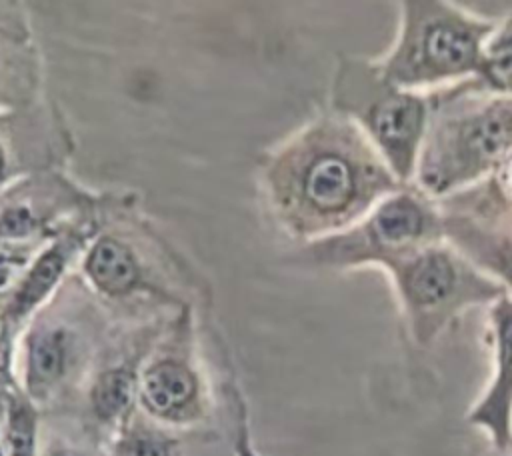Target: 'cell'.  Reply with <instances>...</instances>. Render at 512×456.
Listing matches in <instances>:
<instances>
[{
  "instance_id": "cell-18",
  "label": "cell",
  "mask_w": 512,
  "mask_h": 456,
  "mask_svg": "<svg viewBox=\"0 0 512 456\" xmlns=\"http://www.w3.org/2000/svg\"><path fill=\"white\" fill-rule=\"evenodd\" d=\"M492 188L500 196V200L512 210V158L506 162V166L490 180Z\"/></svg>"
},
{
  "instance_id": "cell-2",
  "label": "cell",
  "mask_w": 512,
  "mask_h": 456,
  "mask_svg": "<svg viewBox=\"0 0 512 456\" xmlns=\"http://www.w3.org/2000/svg\"><path fill=\"white\" fill-rule=\"evenodd\" d=\"M400 184L350 120L322 122L296 152L290 194L306 230L344 228Z\"/></svg>"
},
{
  "instance_id": "cell-14",
  "label": "cell",
  "mask_w": 512,
  "mask_h": 456,
  "mask_svg": "<svg viewBox=\"0 0 512 456\" xmlns=\"http://www.w3.org/2000/svg\"><path fill=\"white\" fill-rule=\"evenodd\" d=\"M6 456H36V422L28 404L16 400L6 414Z\"/></svg>"
},
{
  "instance_id": "cell-5",
  "label": "cell",
  "mask_w": 512,
  "mask_h": 456,
  "mask_svg": "<svg viewBox=\"0 0 512 456\" xmlns=\"http://www.w3.org/2000/svg\"><path fill=\"white\" fill-rule=\"evenodd\" d=\"M338 104L396 180L412 184L434 94L400 88L382 74L376 60L354 58L342 68Z\"/></svg>"
},
{
  "instance_id": "cell-23",
  "label": "cell",
  "mask_w": 512,
  "mask_h": 456,
  "mask_svg": "<svg viewBox=\"0 0 512 456\" xmlns=\"http://www.w3.org/2000/svg\"><path fill=\"white\" fill-rule=\"evenodd\" d=\"M2 336H4V324H2V320H0V346H2Z\"/></svg>"
},
{
  "instance_id": "cell-3",
  "label": "cell",
  "mask_w": 512,
  "mask_h": 456,
  "mask_svg": "<svg viewBox=\"0 0 512 456\" xmlns=\"http://www.w3.org/2000/svg\"><path fill=\"white\" fill-rule=\"evenodd\" d=\"M498 20L446 0H402L390 48L374 58L400 88L436 92L476 76Z\"/></svg>"
},
{
  "instance_id": "cell-17",
  "label": "cell",
  "mask_w": 512,
  "mask_h": 456,
  "mask_svg": "<svg viewBox=\"0 0 512 456\" xmlns=\"http://www.w3.org/2000/svg\"><path fill=\"white\" fill-rule=\"evenodd\" d=\"M30 226H32L30 214L22 208H14V210L6 212L0 220V236L16 238V236L26 234L30 230Z\"/></svg>"
},
{
  "instance_id": "cell-11",
  "label": "cell",
  "mask_w": 512,
  "mask_h": 456,
  "mask_svg": "<svg viewBox=\"0 0 512 456\" xmlns=\"http://www.w3.org/2000/svg\"><path fill=\"white\" fill-rule=\"evenodd\" d=\"M470 84L488 94L512 96V12L498 20Z\"/></svg>"
},
{
  "instance_id": "cell-22",
  "label": "cell",
  "mask_w": 512,
  "mask_h": 456,
  "mask_svg": "<svg viewBox=\"0 0 512 456\" xmlns=\"http://www.w3.org/2000/svg\"><path fill=\"white\" fill-rule=\"evenodd\" d=\"M6 368H8V356H6V350L0 346V380L6 376Z\"/></svg>"
},
{
  "instance_id": "cell-13",
  "label": "cell",
  "mask_w": 512,
  "mask_h": 456,
  "mask_svg": "<svg viewBox=\"0 0 512 456\" xmlns=\"http://www.w3.org/2000/svg\"><path fill=\"white\" fill-rule=\"evenodd\" d=\"M134 396V378L126 370L104 372L92 388V404L100 418L112 420L122 416Z\"/></svg>"
},
{
  "instance_id": "cell-24",
  "label": "cell",
  "mask_w": 512,
  "mask_h": 456,
  "mask_svg": "<svg viewBox=\"0 0 512 456\" xmlns=\"http://www.w3.org/2000/svg\"><path fill=\"white\" fill-rule=\"evenodd\" d=\"M0 164H2V154H0Z\"/></svg>"
},
{
  "instance_id": "cell-21",
  "label": "cell",
  "mask_w": 512,
  "mask_h": 456,
  "mask_svg": "<svg viewBox=\"0 0 512 456\" xmlns=\"http://www.w3.org/2000/svg\"><path fill=\"white\" fill-rule=\"evenodd\" d=\"M238 456H258L252 448H250V444H248V440H240V444H238Z\"/></svg>"
},
{
  "instance_id": "cell-15",
  "label": "cell",
  "mask_w": 512,
  "mask_h": 456,
  "mask_svg": "<svg viewBox=\"0 0 512 456\" xmlns=\"http://www.w3.org/2000/svg\"><path fill=\"white\" fill-rule=\"evenodd\" d=\"M60 266H62V260L54 252L46 254L36 264V268L32 270V274L28 276V280L24 282V286L20 288V292L16 296V302H14L16 314L30 310L48 292V288L52 286V282L56 280V276L60 272Z\"/></svg>"
},
{
  "instance_id": "cell-1",
  "label": "cell",
  "mask_w": 512,
  "mask_h": 456,
  "mask_svg": "<svg viewBox=\"0 0 512 456\" xmlns=\"http://www.w3.org/2000/svg\"><path fill=\"white\" fill-rule=\"evenodd\" d=\"M432 94L412 186L440 202L492 180L512 158V96L482 92L470 80Z\"/></svg>"
},
{
  "instance_id": "cell-9",
  "label": "cell",
  "mask_w": 512,
  "mask_h": 456,
  "mask_svg": "<svg viewBox=\"0 0 512 456\" xmlns=\"http://www.w3.org/2000/svg\"><path fill=\"white\" fill-rule=\"evenodd\" d=\"M198 394L194 372L178 360L152 364L140 380V398L144 406L162 418L182 416L190 410Z\"/></svg>"
},
{
  "instance_id": "cell-16",
  "label": "cell",
  "mask_w": 512,
  "mask_h": 456,
  "mask_svg": "<svg viewBox=\"0 0 512 456\" xmlns=\"http://www.w3.org/2000/svg\"><path fill=\"white\" fill-rule=\"evenodd\" d=\"M114 456H174V446L158 432L136 428L118 442Z\"/></svg>"
},
{
  "instance_id": "cell-25",
  "label": "cell",
  "mask_w": 512,
  "mask_h": 456,
  "mask_svg": "<svg viewBox=\"0 0 512 456\" xmlns=\"http://www.w3.org/2000/svg\"><path fill=\"white\" fill-rule=\"evenodd\" d=\"M510 456H512V454H510Z\"/></svg>"
},
{
  "instance_id": "cell-7",
  "label": "cell",
  "mask_w": 512,
  "mask_h": 456,
  "mask_svg": "<svg viewBox=\"0 0 512 456\" xmlns=\"http://www.w3.org/2000/svg\"><path fill=\"white\" fill-rule=\"evenodd\" d=\"M444 240L512 296V210L490 180L438 202Z\"/></svg>"
},
{
  "instance_id": "cell-12",
  "label": "cell",
  "mask_w": 512,
  "mask_h": 456,
  "mask_svg": "<svg viewBox=\"0 0 512 456\" xmlns=\"http://www.w3.org/2000/svg\"><path fill=\"white\" fill-rule=\"evenodd\" d=\"M88 272L102 290L112 294L126 292L136 282V264L130 252L114 240H102L94 248Z\"/></svg>"
},
{
  "instance_id": "cell-10",
  "label": "cell",
  "mask_w": 512,
  "mask_h": 456,
  "mask_svg": "<svg viewBox=\"0 0 512 456\" xmlns=\"http://www.w3.org/2000/svg\"><path fill=\"white\" fill-rule=\"evenodd\" d=\"M62 330H42L30 338L26 360V384L32 396H46L66 370L68 354Z\"/></svg>"
},
{
  "instance_id": "cell-8",
  "label": "cell",
  "mask_w": 512,
  "mask_h": 456,
  "mask_svg": "<svg viewBox=\"0 0 512 456\" xmlns=\"http://www.w3.org/2000/svg\"><path fill=\"white\" fill-rule=\"evenodd\" d=\"M490 378L470 406L466 422L482 430L496 452L512 450V296L506 292L486 306Z\"/></svg>"
},
{
  "instance_id": "cell-19",
  "label": "cell",
  "mask_w": 512,
  "mask_h": 456,
  "mask_svg": "<svg viewBox=\"0 0 512 456\" xmlns=\"http://www.w3.org/2000/svg\"><path fill=\"white\" fill-rule=\"evenodd\" d=\"M14 272H16V262L0 256V290L12 280Z\"/></svg>"
},
{
  "instance_id": "cell-6",
  "label": "cell",
  "mask_w": 512,
  "mask_h": 456,
  "mask_svg": "<svg viewBox=\"0 0 512 456\" xmlns=\"http://www.w3.org/2000/svg\"><path fill=\"white\" fill-rule=\"evenodd\" d=\"M440 240L444 226L438 202L408 184L384 196L346 232L332 236L322 246V258L342 268L382 270Z\"/></svg>"
},
{
  "instance_id": "cell-20",
  "label": "cell",
  "mask_w": 512,
  "mask_h": 456,
  "mask_svg": "<svg viewBox=\"0 0 512 456\" xmlns=\"http://www.w3.org/2000/svg\"><path fill=\"white\" fill-rule=\"evenodd\" d=\"M46 456H86V454H84V452H80V450H74V448L60 446V448H52Z\"/></svg>"
},
{
  "instance_id": "cell-4",
  "label": "cell",
  "mask_w": 512,
  "mask_h": 456,
  "mask_svg": "<svg viewBox=\"0 0 512 456\" xmlns=\"http://www.w3.org/2000/svg\"><path fill=\"white\" fill-rule=\"evenodd\" d=\"M404 328L418 348H430L466 310L490 306L506 290L450 242L440 240L382 268Z\"/></svg>"
}]
</instances>
